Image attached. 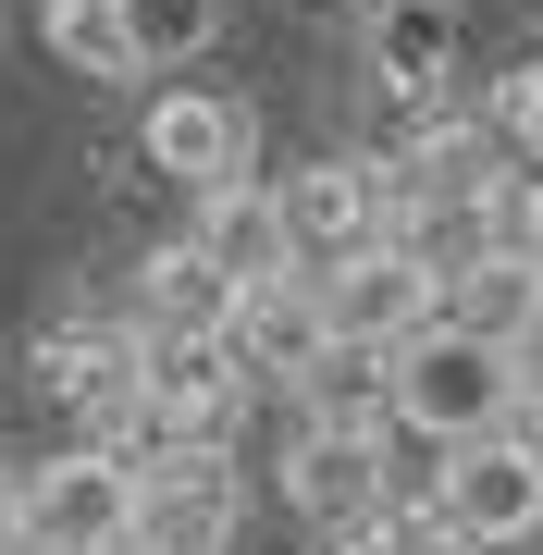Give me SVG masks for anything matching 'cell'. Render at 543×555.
I'll return each instance as SVG.
<instances>
[{"mask_svg":"<svg viewBox=\"0 0 543 555\" xmlns=\"http://www.w3.org/2000/svg\"><path fill=\"white\" fill-rule=\"evenodd\" d=\"M396 420L421 444H494V433H519L531 420V383H519V346H482V334H457V321H432L421 346H396Z\"/></svg>","mask_w":543,"mask_h":555,"instance_id":"6da1fadb","label":"cell"},{"mask_svg":"<svg viewBox=\"0 0 543 555\" xmlns=\"http://www.w3.org/2000/svg\"><path fill=\"white\" fill-rule=\"evenodd\" d=\"M284 235H297L309 284H334L346 259H371V247L408 235V198H396L383 160H309V173H284Z\"/></svg>","mask_w":543,"mask_h":555,"instance_id":"7a4b0ae2","label":"cell"},{"mask_svg":"<svg viewBox=\"0 0 543 555\" xmlns=\"http://www.w3.org/2000/svg\"><path fill=\"white\" fill-rule=\"evenodd\" d=\"M432 518H444L469 555H531V543H543V456H531V433L457 444V456L432 469Z\"/></svg>","mask_w":543,"mask_h":555,"instance_id":"3957f363","label":"cell"},{"mask_svg":"<svg viewBox=\"0 0 543 555\" xmlns=\"http://www.w3.org/2000/svg\"><path fill=\"white\" fill-rule=\"evenodd\" d=\"M25 543H50V555H124L137 543V469H124L112 444L38 456V469H25Z\"/></svg>","mask_w":543,"mask_h":555,"instance_id":"277c9868","label":"cell"},{"mask_svg":"<svg viewBox=\"0 0 543 555\" xmlns=\"http://www.w3.org/2000/svg\"><path fill=\"white\" fill-rule=\"evenodd\" d=\"M137 149H148V173L185 185V198H222V185H247L260 124H247V100H222V87H161V100L137 112Z\"/></svg>","mask_w":543,"mask_h":555,"instance_id":"5b68a950","label":"cell"},{"mask_svg":"<svg viewBox=\"0 0 543 555\" xmlns=\"http://www.w3.org/2000/svg\"><path fill=\"white\" fill-rule=\"evenodd\" d=\"M322 297H334V334H346V346H383V358H396V346H421L432 321H444V272H432V259L396 235V247L346 259Z\"/></svg>","mask_w":543,"mask_h":555,"instance_id":"8992f818","label":"cell"},{"mask_svg":"<svg viewBox=\"0 0 543 555\" xmlns=\"http://www.w3.org/2000/svg\"><path fill=\"white\" fill-rule=\"evenodd\" d=\"M25 371H38V396H62V408L124 420L148 396V334L137 321H50V334L25 346Z\"/></svg>","mask_w":543,"mask_h":555,"instance_id":"52a82bcc","label":"cell"},{"mask_svg":"<svg viewBox=\"0 0 543 555\" xmlns=\"http://www.w3.org/2000/svg\"><path fill=\"white\" fill-rule=\"evenodd\" d=\"M235 518H247V481H235V456H222V444L161 456V469L137 481V543H161V555H222V543H235Z\"/></svg>","mask_w":543,"mask_h":555,"instance_id":"ba28073f","label":"cell"},{"mask_svg":"<svg viewBox=\"0 0 543 555\" xmlns=\"http://www.w3.org/2000/svg\"><path fill=\"white\" fill-rule=\"evenodd\" d=\"M222 346L247 358V383H260V371L309 383V371H322L346 334H334V297H322L309 272H272V284H247V309H235V334H222Z\"/></svg>","mask_w":543,"mask_h":555,"instance_id":"9c48e42d","label":"cell"},{"mask_svg":"<svg viewBox=\"0 0 543 555\" xmlns=\"http://www.w3.org/2000/svg\"><path fill=\"white\" fill-rule=\"evenodd\" d=\"M137 334H148V321H137ZM148 408H173L185 444H222L235 408H247V358L222 334H148Z\"/></svg>","mask_w":543,"mask_h":555,"instance_id":"30bf717a","label":"cell"},{"mask_svg":"<svg viewBox=\"0 0 543 555\" xmlns=\"http://www.w3.org/2000/svg\"><path fill=\"white\" fill-rule=\"evenodd\" d=\"M284 506L322 518V531L383 518V506H396V481H383V433H297V456H284Z\"/></svg>","mask_w":543,"mask_h":555,"instance_id":"8fae6325","label":"cell"},{"mask_svg":"<svg viewBox=\"0 0 543 555\" xmlns=\"http://www.w3.org/2000/svg\"><path fill=\"white\" fill-rule=\"evenodd\" d=\"M235 309H247V284L222 272L198 235H173V247L137 259V321L148 334H235Z\"/></svg>","mask_w":543,"mask_h":555,"instance_id":"7c38bea8","label":"cell"},{"mask_svg":"<svg viewBox=\"0 0 543 555\" xmlns=\"http://www.w3.org/2000/svg\"><path fill=\"white\" fill-rule=\"evenodd\" d=\"M383 173H396L408 210H457V198H494L506 160H494V137H482V112H444V124H421V137L383 160Z\"/></svg>","mask_w":543,"mask_h":555,"instance_id":"4fadbf2b","label":"cell"},{"mask_svg":"<svg viewBox=\"0 0 543 555\" xmlns=\"http://www.w3.org/2000/svg\"><path fill=\"white\" fill-rule=\"evenodd\" d=\"M235 284H272L297 272V235H284V185H222V198H198V222H185Z\"/></svg>","mask_w":543,"mask_h":555,"instance_id":"5bb4252c","label":"cell"},{"mask_svg":"<svg viewBox=\"0 0 543 555\" xmlns=\"http://www.w3.org/2000/svg\"><path fill=\"white\" fill-rule=\"evenodd\" d=\"M531 309H543V272H531L519 247H482L469 272H444V321H457V334H482V346H519Z\"/></svg>","mask_w":543,"mask_h":555,"instance_id":"9a60e30c","label":"cell"},{"mask_svg":"<svg viewBox=\"0 0 543 555\" xmlns=\"http://www.w3.org/2000/svg\"><path fill=\"white\" fill-rule=\"evenodd\" d=\"M297 408H309V433H383V420H396V358L383 346H334L322 371L297 383Z\"/></svg>","mask_w":543,"mask_h":555,"instance_id":"2e32d148","label":"cell"},{"mask_svg":"<svg viewBox=\"0 0 543 555\" xmlns=\"http://www.w3.org/2000/svg\"><path fill=\"white\" fill-rule=\"evenodd\" d=\"M38 38L75 62L87 87H137V75H148V62H137V25H124V0H50Z\"/></svg>","mask_w":543,"mask_h":555,"instance_id":"e0dca14e","label":"cell"},{"mask_svg":"<svg viewBox=\"0 0 543 555\" xmlns=\"http://www.w3.org/2000/svg\"><path fill=\"white\" fill-rule=\"evenodd\" d=\"M124 25H137V62L161 75V62H198V50H210L222 0H124Z\"/></svg>","mask_w":543,"mask_h":555,"instance_id":"ac0fdd59","label":"cell"},{"mask_svg":"<svg viewBox=\"0 0 543 555\" xmlns=\"http://www.w3.org/2000/svg\"><path fill=\"white\" fill-rule=\"evenodd\" d=\"M334 555H469V543L444 531L432 506H383V518H359V531H334Z\"/></svg>","mask_w":543,"mask_h":555,"instance_id":"d6986e66","label":"cell"},{"mask_svg":"<svg viewBox=\"0 0 543 555\" xmlns=\"http://www.w3.org/2000/svg\"><path fill=\"white\" fill-rule=\"evenodd\" d=\"M494 247H519L531 272H543V173H531V160L494 173Z\"/></svg>","mask_w":543,"mask_h":555,"instance_id":"ffe728a7","label":"cell"},{"mask_svg":"<svg viewBox=\"0 0 543 555\" xmlns=\"http://www.w3.org/2000/svg\"><path fill=\"white\" fill-rule=\"evenodd\" d=\"M383 62H396V87H421L432 62H444V13H432V0H408V13H383Z\"/></svg>","mask_w":543,"mask_h":555,"instance_id":"44dd1931","label":"cell"},{"mask_svg":"<svg viewBox=\"0 0 543 555\" xmlns=\"http://www.w3.org/2000/svg\"><path fill=\"white\" fill-rule=\"evenodd\" d=\"M13 543H25V469L0 456V555H13Z\"/></svg>","mask_w":543,"mask_h":555,"instance_id":"7402d4cb","label":"cell"},{"mask_svg":"<svg viewBox=\"0 0 543 555\" xmlns=\"http://www.w3.org/2000/svg\"><path fill=\"white\" fill-rule=\"evenodd\" d=\"M519 383H531V396H543V309L519 321Z\"/></svg>","mask_w":543,"mask_h":555,"instance_id":"603a6c76","label":"cell"},{"mask_svg":"<svg viewBox=\"0 0 543 555\" xmlns=\"http://www.w3.org/2000/svg\"><path fill=\"white\" fill-rule=\"evenodd\" d=\"M334 13H359V25H383V13H408V0H334Z\"/></svg>","mask_w":543,"mask_h":555,"instance_id":"cb8c5ba5","label":"cell"},{"mask_svg":"<svg viewBox=\"0 0 543 555\" xmlns=\"http://www.w3.org/2000/svg\"><path fill=\"white\" fill-rule=\"evenodd\" d=\"M519 433H531V456H543V396H531V420H519Z\"/></svg>","mask_w":543,"mask_h":555,"instance_id":"d4e9b609","label":"cell"},{"mask_svg":"<svg viewBox=\"0 0 543 555\" xmlns=\"http://www.w3.org/2000/svg\"><path fill=\"white\" fill-rule=\"evenodd\" d=\"M124 555H161V543H124Z\"/></svg>","mask_w":543,"mask_h":555,"instance_id":"484cf974","label":"cell"},{"mask_svg":"<svg viewBox=\"0 0 543 555\" xmlns=\"http://www.w3.org/2000/svg\"><path fill=\"white\" fill-rule=\"evenodd\" d=\"M13 555H50V543H13Z\"/></svg>","mask_w":543,"mask_h":555,"instance_id":"4316f807","label":"cell"}]
</instances>
